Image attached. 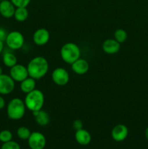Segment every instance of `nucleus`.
<instances>
[{
    "mask_svg": "<svg viewBox=\"0 0 148 149\" xmlns=\"http://www.w3.org/2000/svg\"><path fill=\"white\" fill-rule=\"evenodd\" d=\"M28 76L34 79L43 78L49 71V63L42 56H36L32 58L27 65Z\"/></svg>",
    "mask_w": 148,
    "mask_h": 149,
    "instance_id": "obj_1",
    "label": "nucleus"
},
{
    "mask_svg": "<svg viewBox=\"0 0 148 149\" xmlns=\"http://www.w3.org/2000/svg\"><path fill=\"white\" fill-rule=\"evenodd\" d=\"M26 109L30 111H37L41 110L44 103V95L40 90L35 89L33 91L26 94L24 100Z\"/></svg>",
    "mask_w": 148,
    "mask_h": 149,
    "instance_id": "obj_2",
    "label": "nucleus"
},
{
    "mask_svg": "<svg viewBox=\"0 0 148 149\" xmlns=\"http://www.w3.org/2000/svg\"><path fill=\"white\" fill-rule=\"evenodd\" d=\"M26 109L24 100L19 97H15L9 101L7 106V116L12 120H20L24 116Z\"/></svg>",
    "mask_w": 148,
    "mask_h": 149,
    "instance_id": "obj_3",
    "label": "nucleus"
},
{
    "mask_svg": "<svg viewBox=\"0 0 148 149\" xmlns=\"http://www.w3.org/2000/svg\"><path fill=\"white\" fill-rule=\"evenodd\" d=\"M60 57L68 64H72L81 57V49L78 45L73 42H68L60 49Z\"/></svg>",
    "mask_w": 148,
    "mask_h": 149,
    "instance_id": "obj_4",
    "label": "nucleus"
},
{
    "mask_svg": "<svg viewBox=\"0 0 148 149\" xmlns=\"http://www.w3.org/2000/svg\"><path fill=\"white\" fill-rule=\"evenodd\" d=\"M6 45L10 49L17 50L20 49L24 45L25 39L23 35L17 31L9 32L5 40Z\"/></svg>",
    "mask_w": 148,
    "mask_h": 149,
    "instance_id": "obj_5",
    "label": "nucleus"
},
{
    "mask_svg": "<svg viewBox=\"0 0 148 149\" xmlns=\"http://www.w3.org/2000/svg\"><path fill=\"white\" fill-rule=\"evenodd\" d=\"M27 141L29 148L30 149H44L46 144L45 135L37 131L31 132Z\"/></svg>",
    "mask_w": 148,
    "mask_h": 149,
    "instance_id": "obj_6",
    "label": "nucleus"
},
{
    "mask_svg": "<svg viewBox=\"0 0 148 149\" xmlns=\"http://www.w3.org/2000/svg\"><path fill=\"white\" fill-rule=\"evenodd\" d=\"M15 87V81L10 74H2L0 75V95H7L13 92Z\"/></svg>",
    "mask_w": 148,
    "mask_h": 149,
    "instance_id": "obj_7",
    "label": "nucleus"
},
{
    "mask_svg": "<svg viewBox=\"0 0 148 149\" xmlns=\"http://www.w3.org/2000/svg\"><path fill=\"white\" fill-rule=\"evenodd\" d=\"M53 82L58 86H65L70 80V75L66 69L61 67L55 68L52 73Z\"/></svg>",
    "mask_w": 148,
    "mask_h": 149,
    "instance_id": "obj_8",
    "label": "nucleus"
},
{
    "mask_svg": "<svg viewBox=\"0 0 148 149\" xmlns=\"http://www.w3.org/2000/svg\"><path fill=\"white\" fill-rule=\"evenodd\" d=\"M10 76L16 82H21L28 77L27 67L22 64H16L10 69Z\"/></svg>",
    "mask_w": 148,
    "mask_h": 149,
    "instance_id": "obj_9",
    "label": "nucleus"
},
{
    "mask_svg": "<svg viewBox=\"0 0 148 149\" xmlns=\"http://www.w3.org/2000/svg\"><path fill=\"white\" fill-rule=\"evenodd\" d=\"M129 135V129L123 124H119L113 127L111 131V137L116 142H122L125 141Z\"/></svg>",
    "mask_w": 148,
    "mask_h": 149,
    "instance_id": "obj_10",
    "label": "nucleus"
},
{
    "mask_svg": "<svg viewBox=\"0 0 148 149\" xmlns=\"http://www.w3.org/2000/svg\"><path fill=\"white\" fill-rule=\"evenodd\" d=\"M50 39V33L48 30L41 28L37 29L33 35V41L38 46H44L48 43Z\"/></svg>",
    "mask_w": 148,
    "mask_h": 149,
    "instance_id": "obj_11",
    "label": "nucleus"
},
{
    "mask_svg": "<svg viewBox=\"0 0 148 149\" xmlns=\"http://www.w3.org/2000/svg\"><path fill=\"white\" fill-rule=\"evenodd\" d=\"M16 7L10 0H2L0 2V15L4 18H11L14 16Z\"/></svg>",
    "mask_w": 148,
    "mask_h": 149,
    "instance_id": "obj_12",
    "label": "nucleus"
},
{
    "mask_svg": "<svg viewBox=\"0 0 148 149\" xmlns=\"http://www.w3.org/2000/svg\"><path fill=\"white\" fill-rule=\"evenodd\" d=\"M71 68L75 74L78 75H84L88 72L89 64L86 60L80 58L71 64Z\"/></svg>",
    "mask_w": 148,
    "mask_h": 149,
    "instance_id": "obj_13",
    "label": "nucleus"
},
{
    "mask_svg": "<svg viewBox=\"0 0 148 149\" xmlns=\"http://www.w3.org/2000/svg\"><path fill=\"white\" fill-rule=\"evenodd\" d=\"M102 48L105 53L113 55L119 52L120 49V44L115 39H107L103 42Z\"/></svg>",
    "mask_w": 148,
    "mask_h": 149,
    "instance_id": "obj_14",
    "label": "nucleus"
},
{
    "mask_svg": "<svg viewBox=\"0 0 148 149\" xmlns=\"http://www.w3.org/2000/svg\"><path fill=\"white\" fill-rule=\"evenodd\" d=\"M75 139L79 145L87 146L91 143V135L89 131L83 128L75 131Z\"/></svg>",
    "mask_w": 148,
    "mask_h": 149,
    "instance_id": "obj_15",
    "label": "nucleus"
},
{
    "mask_svg": "<svg viewBox=\"0 0 148 149\" xmlns=\"http://www.w3.org/2000/svg\"><path fill=\"white\" fill-rule=\"evenodd\" d=\"M33 116L35 117L36 123L41 127H45L49 123L50 121V116L49 113L46 111L43 110L37 111H33Z\"/></svg>",
    "mask_w": 148,
    "mask_h": 149,
    "instance_id": "obj_16",
    "label": "nucleus"
},
{
    "mask_svg": "<svg viewBox=\"0 0 148 149\" xmlns=\"http://www.w3.org/2000/svg\"><path fill=\"white\" fill-rule=\"evenodd\" d=\"M36 79H34L32 78V77H27L26 79H24L23 81H22L21 82H20V88L23 93L28 94V93H29L30 92L35 90V89H36Z\"/></svg>",
    "mask_w": 148,
    "mask_h": 149,
    "instance_id": "obj_17",
    "label": "nucleus"
},
{
    "mask_svg": "<svg viewBox=\"0 0 148 149\" xmlns=\"http://www.w3.org/2000/svg\"><path fill=\"white\" fill-rule=\"evenodd\" d=\"M2 61L5 66L10 68L17 63V58L12 52H6L3 54Z\"/></svg>",
    "mask_w": 148,
    "mask_h": 149,
    "instance_id": "obj_18",
    "label": "nucleus"
},
{
    "mask_svg": "<svg viewBox=\"0 0 148 149\" xmlns=\"http://www.w3.org/2000/svg\"><path fill=\"white\" fill-rule=\"evenodd\" d=\"M29 13L27 7H16L14 13V17L17 21L23 22L28 17Z\"/></svg>",
    "mask_w": 148,
    "mask_h": 149,
    "instance_id": "obj_19",
    "label": "nucleus"
},
{
    "mask_svg": "<svg viewBox=\"0 0 148 149\" xmlns=\"http://www.w3.org/2000/svg\"><path fill=\"white\" fill-rule=\"evenodd\" d=\"M17 135L20 140L23 141H27L30 137L31 132L28 127L25 126H21L17 130Z\"/></svg>",
    "mask_w": 148,
    "mask_h": 149,
    "instance_id": "obj_20",
    "label": "nucleus"
},
{
    "mask_svg": "<svg viewBox=\"0 0 148 149\" xmlns=\"http://www.w3.org/2000/svg\"><path fill=\"white\" fill-rule=\"evenodd\" d=\"M127 32H126L124 29H117V30L115 31L114 39H115L117 42H118L120 44L123 43V42H126V40L127 39Z\"/></svg>",
    "mask_w": 148,
    "mask_h": 149,
    "instance_id": "obj_21",
    "label": "nucleus"
},
{
    "mask_svg": "<svg viewBox=\"0 0 148 149\" xmlns=\"http://www.w3.org/2000/svg\"><path fill=\"white\" fill-rule=\"evenodd\" d=\"M13 135L11 131L8 130H4L0 132V142L6 143L12 140Z\"/></svg>",
    "mask_w": 148,
    "mask_h": 149,
    "instance_id": "obj_22",
    "label": "nucleus"
},
{
    "mask_svg": "<svg viewBox=\"0 0 148 149\" xmlns=\"http://www.w3.org/2000/svg\"><path fill=\"white\" fill-rule=\"evenodd\" d=\"M1 149H20V146L18 143L12 140L8 142L3 143Z\"/></svg>",
    "mask_w": 148,
    "mask_h": 149,
    "instance_id": "obj_23",
    "label": "nucleus"
},
{
    "mask_svg": "<svg viewBox=\"0 0 148 149\" xmlns=\"http://www.w3.org/2000/svg\"><path fill=\"white\" fill-rule=\"evenodd\" d=\"M15 7H27L31 0H10Z\"/></svg>",
    "mask_w": 148,
    "mask_h": 149,
    "instance_id": "obj_24",
    "label": "nucleus"
},
{
    "mask_svg": "<svg viewBox=\"0 0 148 149\" xmlns=\"http://www.w3.org/2000/svg\"><path fill=\"white\" fill-rule=\"evenodd\" d=\"M84 127V123L81 119H75L73 122V128L75 130V131L78 130L83 129Z\"/></svg>",
    "mask_w": 148,
    "mask_h": 149,
    "instance_id": "obj_25",
    "label": "nucleus"
},
{
    "mask_svg": "<svg viewBox=\"0 0 148 149\" xmlns=\"http://www.w3.org/2000/svg\"><path fill=\"white\" fill-rule=\"evenodd\" d=\"M7 34H8V32L7 31V30L4 28L0 27V41H2L4 42H5Z\"/></svg>",
    "mask_w": 148,
    "mask_h": 149,
    "instance_id": "obj_26",
    "label": "nucleus"
},
{
    "mask_svg": "<svg viewBox=\"0 0 148 149\" xmlns=\"http://www.w3.org/2000/svg\"><path fill=\"white\" fill-rule=\"evenodd\" d=\"M6 106V101L4 100V97L1 96V95H0V110L4 109Z\"/></svg>",
    "mask_w": 148,
    "mask_h": 149,
    "instance_id": "obj_27",
    "label": "nucleus"
},
{
    "mask_svg": "<svg viewBox=\"0 0 148 149\" xmlns=\"http://www.w3.org/2000/svg\"><path fill=\"white\" fill-rule=\"evenodd\" d=\"M4 50V42L0 41V54L3 52Z\"/></svg>",
    "mask_w": 148,
    "mask_h": 149,
    "instance_id": "obj_28",
    "label": "nucleus"
},
{
    "mask_svg": "<svg viewBox=\"0 0 148 149\" xmlns=\"http://www.w3.org/2000/svg\"><path fill=\"white\" fill-rule=\"evenodd\" d=\"M145 138H146V139L147 140V141H148V126L147 127L146 130H145Z\"/></svg>",
    "mask_w": 148,
    "mask_h": 149,
    "instance_id": "obj_29",
    "label": "nucleus"
},
{
    "mask_svg": "<svg viewBox=\"0 0 148 149\" xmlns=\"http://www.w3.org/2000/svg\"><path fill=\"white\" fill-rule=\"evenodd\" d=\"M3 74V69H2V67L1 66V65H0V75H1V74Z\"/></svg>",
    "mask_w": 148,
    "mask_h": 149,
    "instance_id": "obj_30",
    "label": "nucleus"
},
{
    "mask_svg": "<svg viewBox=\"0 0 148 149\" xmlns=\"http://www.w3.org/2000/svg\"><path fill=\"white\" fill-rule=\"evenodd\" d=\"M0 1H2V0H0Z\"/></svg>",
    "mask_w": 148,
    "mask_h": 149,
    "instance_id": "obj_31",
    "label": "nucleus"
},
{
    "mask_svg": "<svg viewBox=\"0 0 148 149\" xmlns=\"http://www.w3.org/2000/svg\"><path fill=\"white\" fill-rule=\"evenodd\" d=\"M0 2H1V1H0Z\"/></svg>",
    "mask_w": 148,
    "mask_h": 149,
    "instance_id": "obj_32",
    "label": "nucleus"
},
{
    "mask_svg": "<svg viewBox=\"0 0 148 149\" xmlns=\"http://www.w3.org/2000/svg\"></svg>",
    "mask_w": 148,
    "mask_h": 149,
    "instance_id": "obj_33",
    "label": "nucleus"
}]
</instances>
